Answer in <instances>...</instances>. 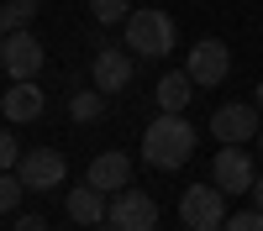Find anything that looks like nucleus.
Returning a JSON list of instances; mask_svg holds the SVG:
<instances>
[{
  "label": "nucleus",
  "instance_id": "1",
  "mask_svg": "<svg viewBox=\"0 0 263 231\" xmlns=\"http://www.w3.org/2000/svg\"><path fill=\"white\" fill-rule=\"evenodd\" d=\"M195 153V126L184 116H158V121H147V137H142V158L147 168H163V174H174V168H184Z\"/></svg>",
  "mask_w": 263,
  "mask_h": 231
},
{
  "label": "nucleus",
  "instance_id": "2",
  "mask_svg": "<svg viewBox=\"0 0 263 231\" xmlns=\"http://www.w3.org/2000/svg\"><path fill=\"white\" fill-rule=\"evenodd\" d=\"M126 48L137 53V58H163V53H174V16L168 11H132L126 21Z\"/></svg>",
  "mask_w": 263,
  "mask_h": 231
},
{
  "label": "nucleus",
  "instance_id": "3",
  "mask_svg": "<svg viewBox=\"0 0 263 231\" xmlns=\"http://www.w3.org/2000/svg\"><path fill=\"white\" fill-rule=\"evenodd\" d=\"M179 216L190 231H221L227 226V189L221 184H190L184 195H179Z\"/></svg>",
  "mask_w": 263,
  "mask_h": 231
},
{
  "label": "nucleus",
  "instance_id": "4",
  "mask_svg": "<svg viewBox=\"0 0 263 231\" xmlns=\"http://www.w3.org/2000/svg\"><path fill=\"white\" fill-rule=\"evenodd\" d=\"M105 226H111V231H153V226H158V200L126 184L121 195L111 200V210H105Z\"/></svg>",
  "mask_w": 263,
  "mask_h": 231
},
{
  "label": "nucleus",
  "instance_id": "5",
  "mask_svg": "<svg viewBox=\"0 0 263 231\" xmlns=\"http://www.w3.org/2000/svg\"><path fill=\"white\" fill-rule=\"evenodd\" d=\"M227 69H232V53H227V42L205 37V42H195V48H190V63H184V74L195 79V90H216V84L227 79Z\"/></svg>",
  "mask_w": 263,
  "mask_h": 231
},
{
  "label": "nucleus",
  "instance_id": "6",
  "mask_svg": "<svg viewBox=\"0 0 263 231\" xmlns=\"http://www.w3.org/2000/svg\"><path fill=\"white\" fill-rule=\"evenodd\" d=\"M63 179H69V163H63L58 147H32V153L21 158V184H27L32 195H48Z\"/></svg>",
  "mask_w": 263,
  "mask_h": 231
},
{
  "label": "nucleus",
  "instance_id": "7",
  "mask_svg": "<svg viewBox=\"0 0 263 231\" xmlns=\"http://www.w3.org/2000/svg\"><path fill=\"white\" fill-rule=\"evenodd\" d=\"M90 79L100 95H121L132 84V48H111V42H100L95 48V63H90Z\"/></svg>",
  "mask_w": 263,
  "mask_h": 231
},
{
  "label": "nucleus",
  "instance_id": "8",
  "mask_svg": "<svg viewBox=\"0 0 263 231\" xmlns=\"http://www.w3.org/2000/svg\"><path fill=\"white\" fill-rule=\"evenodd\" d=\"M211 179L227 189V195H253V158L242 153V142H227L221 153H216V163H211Z\"/></svg>",
  "mask_w": 263,
  "mask_h": 231
},
{
  "label": "nucleus",
  "instance_id": "9",
  "mask_svg": "<svg viewBox=\"0 0 263 231\" xmlns=\"http://www.w3.org/2000/svg\"><path fill=\"white\" fill-rule=\"evenodd\" d=\"M0 69H6L11 79H37V69H42V42L27 27L6 32V42H0Z\"/></svg>",
  "mask_w": 263,
  "mask_h": 231
},
{
  "label": "nucleus",
  "instance_id": "10",
  "mask_svg": "<svg viewBox=\"0 0 263 231\" xmlns=\"http://www.w3.org/2000/svg\"><path fill=\"white\" fill-rule=\"evenodd\" d=\"M258 105H221V111L211 116V137L216 142H258Z\"/></svg>",
  "mask_w": 263,
  "mask_h": 231
},
{
  "label": "nucleus",
  "instance_id": "11",
  "mask_svg": "<svg viewBox=\"0 0 263 231\" xmlns=\"http://www.w3.org/2000/svg\"><path fill=\"white\" fill-rule=\"evenodd\" d=\"M42 90H37V79H11V90L0 95V116L6 121H16V126H27V121H37L42 116Z\"/></svg>",
  "mask_w": 263,
  "mask_h": 231
},
{
  "label": "nucleus",
  "instance_id": "12",
  "mask_svg": "<svg viewBox=\"0 0 263 231\" xmlns=\"http://www.w3.org/2000/svg\"><path fill=\"white\" fill-rule=\"evenodd\" d=\"M63 210H69V221H74V226H100L111 205H105V195H100L90 179H84V184H74L69 195H63Z\"/></svg>",
  "mask_w": 263,
  "mask_h": 231
},
{
  "label": "nucleus",
  "instance_id": "13",
  "mask_svg": "<svg viewBox=\"0 0 263 231\" xmlns=\"http://www.w3.org/2000/svg\"><path fill=\"white\" fill-rule=\"evenodd\" d=\"M84 179H90L100 195H121L126 179H132V158H126V153H100L90 168H84Z\"/></svg>",
  "mask_w": 263,
  "mask_h": 231
},
{
  "label": "nucleus",
  "instance_id": "14",
  "mask_svg": "<svg viewBox=\"0 0 263 231\" xmlns=\"http://www.w3.org/2000/svg\"><path fill=\"white\" fill-rule=\"evenodd\" d=\"M190 90H195V79H190L184 69H174V74H163V79H158L153 100H158V111H168V116H184V111H190V100H195Z\"/></svg>",
  "mask_w": 263,
  "mask_h": 231
},
{
  "label": "nucleus",
  "instance_id": "15",
  "mask_svg": "<svg viewBox=\"0 0 263 231\" xmlns=\"http://www.w3.org/2000/svg\"><path fill=\"white\" fill-rule=\"evenodd\" d=\"M32 16H37V0H6V6H0V27H6V32H21Z\"/></svg>",
  "mask_w": 263,
  "mask_h": 231
},
{
  "label": "nucleus",
  "instance_id": "16",
  "mask_svg": "<svg viewBox=\"0 0 263 231\" xmlns=\"http://www.w3.org/2000/svg\"><path fill=\"white\" fill-rule=\"evenodd\" d=\"M100 111H105V95H100V90H79V95L69 100V116H74V121H95Z\"/></svg>",
  "mask_w": 263,
  "mask_h": 231
},
{
  "label": "nucleus",
  "instance_id": "17",
  "mask_svg": "<svg viewBox=\"0 0 263 231\" xmlns=\"http://www.w3.org/2000/svg\"><path fill=\"white\" fill-rule=\"evenodd\" d=\"M21 174H11V168H0V216H11V210L21 205Z\"/></svg>",
  "mask_w": 263,
  "mask_h": 231
},
{
  "label": "nucleus",
  "instance_id": "18",
  "mask_svg": "<svg viewBox=\"0 0 263 231\" xmlns=\"http://www.w3.org/2000/svg\"><path fill=\"white\" fill-rule=\"evenodd\" d=\"M90 11H95L100 27H116V21L132 16V0H90Z\"/></svg>",
  "mask_w": 263,
  "mask_h": 231
},
{
  "label": "nucleus",
  "instance_id": "19",
  "mask_svg": "<svg viewBox=\"0 0 263 231\" xmlns=\"http://www.w3.org/2000/svg\"><path fill=\"white\" fill-rule=\"evenodd\" d=\"M221 231H263V210H258V205H253V210H237V216H227Z\"/></svg>",
  "mask_w": 263,
  "mask_h": 231
},
{
  "label": "nucleus",
  "instance_id": "20",
  "mask_svg": "<svg viewBox=\"0 0 263 231\" xmlns=\"http://www.w3.org/2000/svg\"><path fill=\"white\" fill-rule=\"evenodd\" d=\"M11 163H16V137L0 126V168H11Z\"/></svg>",
  "mask_w": 263,
  "mask_h": 231
},
{
  "label": "nucleus",
  "instance_id": "21",
  "mask_svg": "<svg viewBox=\"0 0 263 231\" xmlns=\"http://www.w3.org/2000/svg\"><path fill=\"white\" fill-rule=\"evenodd\" d=\"M11 231H48V221H42V216H21Z\"/></svg>",
  "mask_w": 263,
  "mask_h": 231
},
{
  "label": "nucleus",
  "instance_id": "22",
  "mask_svg": "<svg viewBox=\"0 0 263 231\" xmlns=\"http://www.w3.org/2000/svg\"><path fill=\"white\" fill-rule=\"evenodd\" d=\"M253 205H258V210H263V174H258V179H253Z\"/></svg>",
  "mask_w": 263,
  "mask_h": 231
},
{
  "label": "nucleus",
  "instance_id": "23",
  "mask_svg": "<svg viewBox=\"0 0 263 231\" xmlns=\"http://www.w3.org/2000/svg\"><path fill=\"white\" fill-rule=\"evenodd\" d=\"M253 105H258V116H263V79H258V90H253Z\"/></svg>",
  "mask_w": 263,
  "mask_h": 231
},
{
  "label": "nucleus",
  "instance_id": "24",
  "mask_svg": "<svg viewBox=\"0 0 263 231\" xmlns=\"http://www.w3.org/2000/svg\"><path fill=\"white\" fill-rule=\"evenodd\" d=\"M258 147H263V126H258Z\"/></svg>",
  "mask_w": 263,
  "mask_h": 231
},
{
  "label": "nucleus",
  "instance_id": "25",
  "mask_svg": "<svg viewBox=\"0 0 263 231\" xmlns=\"http://www.w3.org/2000/svg\"><path fill=\"white\" fill-rule=\"evenodd\" d=\"M0 42H6V27H0Z\"/></svg>",
  "mask_w": 263,
  "mask_h": 231
}]
</instances>
